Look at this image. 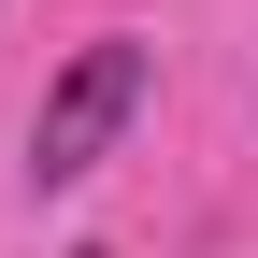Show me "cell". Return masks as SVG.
Returning a JSON list of instances; mask_svg holds the SVG:
<instances>
[{"label":"cell","mask_w":258,"mask_h":258,"mask_svg":"<svg viewBox=\"0 0 258 258\" xmlns=\"http://www.w3.org/2000/svg\"><path fill=\"white\" fill-rule=\"evenodd\" d=\"M144 86H158V57L129 43V29H115V43H86L72 72L43 86V129H29V186H86V172H101V158L129 144Z\"/></svg>","instance_id":"cell-1"},{"label":"cell","mask_w":258,"mask_h":258,"mask_svg":"<svg viewBox=\"0 0 258 258\" xmlns=\"http://www.w3.org/2000/svg\"><path fill=\"white\" fill-rule=\"evenodd\" d=\"M72 258H101V244H72Z\"/></svg>","instance_id":"cell-2"}]
</instances>
